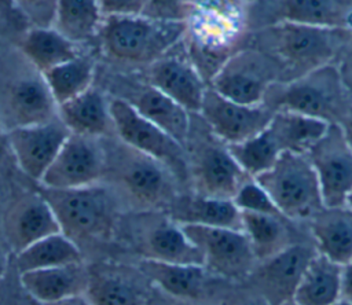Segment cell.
I'll return each instance as SVG.
<instances>
[{
  "label": "cell",
  "mask_w": 352,
  "mask_h": 305,
  "mask_svg": "<svg viewBox=\"0 0 352 305\" xmlns=\"http://www.w3.org/2000/svg\"><path fill=\"white\" fill-rule=\"evenodd\" d=\"M188 172L197 194L221 199H232L238 188L250 179L234 159L228 146L213 133L195 147Z\"/></svg>",
  "instance_id": "obj_13"
},
{
  "label": "cell",
  "mask_w": 352,
  "mask_h": 305,
  "mask_svg": "<svg viewBox=\"0 0 352 305\" xmlns=\"http://www.w3.org/2000/svg\"><path fill=\"white\" fill-rule=\"evenodd\" d=\"M307 155L316 172L324 206L345 205L352 190V148L340 125L329 124Z\"/></svg>",
  "instance_id": "obj_14"
},
{
  "label": "cell",
  "mask_w": 352,
  "mask_h": 305,
  "mask_svg": "<svg viewBox=\"0 0 352 305\" xmlns=\"http://www.w3.org/2000/svg\"><path fill=\"white\" fill-rule=\"evenodd\" d=\"M138 269L164 293L187 301H197L202 297L209 275L204 265L172 264L150 258H142Z\"/></svg>",
  "instance_id": "obj_26"
},
{
  "label": "cell",
  "mask_w": 352,
  "mask_h": 305,
  "mask_svg": "<svg viewBox=\"0 0 352 305\" xmlns=\"http://www.w3.org/2000/svg\"><path fill=\"white\" fill-rule=\"evenodd\" d=\"M51 206L60 232L76 242L110 240L118 220V202L111 188L100 183L55 190L38 188Z\"/></svg>",
  "instance_id": "obj_3"
},
{
  "label": "cell",
  "mask_w": 352,
  "mask_h": 305,
  "mask_svg": "<svg viewBox=\"0 0 352 305\" xmlns=\"http://www.w3.org/2000/svg\"><path fill=\"white\" fill-rule=\"evenodd\" d=\"M253 179L279 212L294 223H308L324 207L319 180L307 154L283 152L272 168Z\"/></svg>",
  "instance_id": "obj_6"
},
{
  "label": "cell",
  "mask_w": 352,
  "mask_h": 305,
  "mask_svg": "<svg viewBox=\"0 0 352 305\" xmlns=\"http://www.w3.org/2000/svg\"><path fill=\"white\" fill-rule=\"evenodd\" d=\"M129 87L128 92L117 98L128 102L139 114L186 147L191 131L190 113L150 82Z\"/></svg>",
  "instance_id": "obj_22"
},
{
  "label": "cell",
  "mask_w": 352,
  "mask_h": 305,
  "mask_svg": "<svg viewBox=\"0 0 352 305\" xmlns=\"http://www.w3.org/2000/svg\"><path fill=\"white\" fill-rule=\"evenodd\" d=\"M242 231L246 234L257 262L264 261L289 246L302 242L294 238L296 224L283 214L241 212Z\"/></svg>",
  "instance_id": "obj_29"
},
{
  "label": "cell",
  "mask_w": 352,
  "mask_h": 305,
  "mask_svg": "<svg viewBox=\"0 0 352 305\" xmlns=\"http://www.w3.org/2000/svg\"><path fill=\"white\" fill-rule=\"evenodd\" d=\"M334 305H352L351 302H348V301H344V300H340V301H337Z\"/></svg>",
  "instance_id": "obj_49"
},
{
  "label": "cell",
  "mask_w": 352,
  "mask_h": 305,
  "mask_svg": "<svg viewBox=\"0 0 352 305\" xmlns=\"http://www.w3.org/2000/svg\"><path fill=\"white\" fill-rule=\"evenodd\" d=\"M88 265L84 262L19 273L25 291L40 304L84 295L88 287Z\"/></svg>",
  "instance_id": "obj_23"
},
{
  "label": "cell",
  "mask_w": 352,
  "mask_h": 305,
  "mask_svg": "<svg viewBox=\"0 0 352 305\" xmlns=\"http://www.w3.org/2000/svg\"><path fill=\"white\" fill-rule=\"evenodd\" d=\"M106 158L100 139L70 133L38 184L66 190L100 183L106 173Z\"/></svg>",
  "instance_id": "obj_11"
},
{
  "label": "cell",
  "mask_w": 352,
  "mask_h": 305,
  "mask_svg": "<svg viewBox=\"0 0 352 305\" xmlns=\"http://www.w3.org/2000/svg\"><path fill=\"white\" fill-rule=\"evenodd\" d=\"M58 118L73 135L102 139L114 132L110 98L94 85L59 104Z\"/></svg>",
  "instance_id": "obj_24"
},
{
  "label": "cell",
  "mask_w": 352,
  "mask_h": 305,
  "mask_svg": "<svg viewBox=\"0 0 352 305\" xmlns=\"http://www.w3.org/2000/svg\"><path fill=\"white\" fill-rule=\"evenodd\" d=\"M276 136L283 152L307 154L323 136L329 124L289 110L274 111L268 124Z\"/></svg>",
  "instance_id": "obj_32"
},
{
  "label": "cell",
  "mask_w": 352,
  "mask_h": 305,
  "mask_svg": "<svg viewBox=\"0 0 352 305\" xmlns=\"http://www.w3.org/2000/svg\"><path fill=\"white\" fill-rule=\"evenodd\" d=\"M0 11L4 12V14H7V15L15 14L16 16L22 18V16L18 14V11L15 10V7H14V4H12L11 0H0Z\"/></svg>",
  "instance_id": "obj_46"
},
{
  "label": "cell",
  "mask_w": 352,
  "mask_h": 305,
  "mask_svg": "<svg viewBox=\"0 0 352 305\" xmlns=\"http://www.w3.org/2000/svg\"><path fill=\"white\" fill-rule=\"evenodd\" d=\"M41 305H91L88 298L84 295H76V297H70L66 300H60L56 302H50V304H41Z\"/></svg>",
  "instance_id": "obj_45"
},
{
  "label": "cell",
  "mask_w": 352,
  "mask_h": 305,
  "mask_svg": "<svg viewBox=\"0 0 352 305\" xmlns=\"http://www.w3.org/2000/svg\"><path fill=\"white\" fill-rule=\"evenodd\" d=\"M184 36V21H158L142 14L104 16L98 34L107 58L146 65L166 55Z\"/></svg>",
  "instance_id": "obj_4"
},
{
  "label": "cell",
  "mask_w": 352,
  "mask_h": 305,
  "mask_svg": "<svg viewBox=\"0 0 352 305\" xmlns=\"http://www.w3.org/2000/svg\"><path fill=\"white\" fill-rule=\"evenodd\" d=\"M252 32L278 22H293L352 32V0H261L250 4Z\"/></svg>",
  "instance_id": "obj_12"
},
{
  "label": "cell",
  "mask_w": 352,
  "mask_h": 305,
  "mask_svg": "<svg viewBox=\"0 0 352 305\" xmlns=\"http://www.w3.org/2000/svg\"><path fill=\"white\" fill-rule=\"evenodd\" d=\"M275 82H285L279 63L267 52L246 45L219 67L209 85L230 100L256 106L263 104L265 92Z\"/></svg>",
  "instance_id": "obj_8"
},
{
  "label": "cell",
  "mask_w": 352,
  "mask_h": 305,
  "mask_svg": "<svg viewBox=\"0 0 352 305\" xmlns=\"http://www.w3.org/2000/svg\"><path fill=\"white\" fill-rule=\"evenodd\" d=\"M84 262L80 246L62 232L48 235L16 254L19 273Z\"/></svg>",
  "instance_id": "obj_33"
},
{
  "label": "cell",
  "mask_w": 352,
  "mask_h": 305,
  "mask_svg": "<svg viewBox=\"0 0 352 305\" xmlns=\"http://www.w3.org/2000/svg\"><path fill=\"white\" fill-rule=\"evenodd\" d=\"M85 297L91 305H144L147 293L138 269L113 264L88 265Z\"/></svg>",
  "instance_id": "obj_21"
},
{
  "label": "cell",
  "mask_w": 352,
  "mask_h": 305,
  "mask_svg": "<svg viewBox=\"0 0 352 305\" xmlns=\"http://www.w3.org/2000/svg\"><path fill=\"white\" fill-rule=\"evenodd\" d=\"M18 14L30 26H54L58 0H11Z\"/></svg>",
  "instance_id": "obj_38"
},
{
  "label": "cell",
  "mask_w": 352,
  "mask_h": 305,
  "mask_svg": "<svg viewBox=\"0 0 352 305\" xmlns=\"http://www.w3.org/2000/svg\"><path fill=\"white\" fill-rule=\"evenodd\" d=\"M110 113L120 142L157 159L179 180H186L190 176L184 146L170 135L144 118L121 98H110Z\"/></svg>",
  "instance_id": "obj_9"
},
{
  "label": "cell",
  "mask_w": 352,
  "mask_h": 305,
  "mask_svg": "<svg viewBox=\"0 0 352 305\" xmlns=\"http://www.w3.org/2000/svg\"><path fill=\"white\" fill-rule=\"evenodd\" d=\"M249 15L246 0H187L184 38L191 62L208 84L232 54L249 44Z\"/></svg>",
  "instance_id": "obj_1"
},
{
  "label": "cell",
  "mask_w": 352,
  "mask_h": 305,
  "mask_svg": "<svg viewBox=\"0 0 352 305\" xmlns=\"http://www.w3.org/2000/svg\"><path fill=\"white\" fill-rule=\"evenodd\" d=\"M182 228L199 249L204 267L212 275L228 280H243L257 265L253 247L242 229L190 224Z\"/></svg>",
  "instance_id": "obj_10"
},
{
  "label": "cell",
  "mask_w": 352,
  "mask_h": 305,
  "mask_svg": "<svg viewBox=\"0 0 352 305\" xmlns=\"http://www.w3.org/2000/svg\"><path fill=\"white\" fill-rule=\"evenodd\" d=\"M58 117V104L43 76L21 78L11 84L0 104V124L8 131L48 122Z\"/></svg>",
  "instance_id": "obj_18"
},
{
  "label": "cell",
  "mask_w": 352,
  "mask_h": 305,
  "mask_svg": "<svg viewBox=\"0 0 352 305\" xmlns=\"http://www.w3.org/2000/svg\"><path fill=\"white\" fill-rule=\"evenodd\" d=\"M336 65H337V69L340 71V76H341L344 84L352 92V40L342 49Z\"/></svg>",
  "instance_id": "obj_41"
},
{
  "label": "cell",
  "mask_w": 352,
  "mask_h": 305,
  "mask_svg": "<svg viewBox=\"0 0 352 305\" xmlns=\"http://www.w3.org/2000/svg\"><path fill=\"white\" fill-rule=\"evenodd\" d=\"M232 202L241 212L282 214L267 191L253 179H248L235 192Z\"/></svg>",
  "instance_id": "obj_37"
},
{
  "label": "cell",
  "mask_w": 352,
  "mask_h": 305,
  "mask_svg": "<svg viewBox=\"0 0 352 305\" xmlns=\"http://www.w3.org/2000/svg\"><path fill=\"white\" fill-rule=\"evenodd\" d=\"M345 205H348L351 209H352V190H351V192L348 194V196H346V202H345Z\"/></svg>",
  "instance_id": "obj_48"
},
{
  "label": "cell",
  "mask_w": 352,
  "mask_h": 305,
  "mask_svg": "<svg viewBox=\"0 0 352 305\" xmlns=\"http://www.w3.org/2000/svg\"><path fill=\"white\" fill-rule=\"evenodd\" d=\"M249 4H254V3H257V1H261V0H246Z\"/></svg>",
  "instance_id": "obj_51"
},
{
  "label": "cell",
  "mask_w": 352,
  "mask_h": 305,
  "mask_svg": "<svg viewBox=\"0 0 352 305\" xmlns=\"http://www.w3.org/2000/svg\"><path fill=\"white\" fill-rule=\"evenodd\" d=\"M142 15L158 21L182 22L187 15V0H144Z\"/></svg>",
  "instance_id": "obj_39"
},
{
  "label": "cell",
  "mask_w": 352,
  "mask_h": 305,
  "mask_svg": "<svg viewBox=\"0 0 352 305\" xmlns=\"http://www.w3.org/2000/svg\"><path fill=\"white\" fill-rule=\"evenodd\" d=\"M1 234L11 251L18 254L32 243L60 232L58 220L40 192L19 196L3 217Z\"/></svg>",
  "instance_id": "obj_19"
},
{
  "label": "cell",
  "mask_w": 352,
  "mask_h": 305,
  "mask_svg": "<svg viewBox=\"0 0 352 305\" xmlns=\"http://www.w3.org/2000/svg\"><path fill=\"white\" fill-rule=\"evenodd\" d=\"M147 82L179 103L188 113H199L209 84L190 58L164 55L147 70Z\"/></svg>",
  "instance_id": "obj_20"
},
{
  "label": "cell",
  "mask_w": 352,
  "mask_h": 305,
  "mask_svg": "<svg viewBox=\"0 0 352 305\" xmlns=\"http://www.w3.org/2000/svg\"><path fill=\"white\" fill-rule=\"evenodd\" d=\"M227 146L234 159L250 177H256L272 168L283 154L276 136L268 125L256 136L245 142Z\"/></svg>",
  "instance_id": "obj_36"
},
{
  "label": "cell",
  "mask_w": 352,
  "mask_h": 305,
  "mask_svg": "<svg viewBox=\"0 0 352 305\" xmlns=\"http://www.w3.org/2000/svg\"><path fill=\"white\" fill-rule=\"evenodd\" d=\"M282 305H298L294 300H289V301H286V302H283Z\"/></svg>",
  "instance_id": "obj_50"
},
{
  "label": "cell",
  "mask_w": 352,
  "mask_h": 305,
  "mask_svg": "<svg viewBox=\"0 0 352 305\" xmlns=\"http://www.w3.org/2000/svg\"><path fill=\"white\" fill-rule=\"evenodd\" d=\"M314 243L297 242L280 253L257 262L248 279H252L258 295L270 305H282L293 300L297 284L316 254Z\"/></svg>",
  "instance_id": "obj_16"
},
{
  "label": "cell",
  "mask_w": 352,
  "mask_h": 305,
  "mask_svg": "<svg viewBox=\"0 0 352 305\" xmlns=\"http://www.w3.org/2000/svg\"><path fill=\"white\" fill-rule=\"evenodd\" d=\"M4 135L19 169L40 183L70 132L56 117L44 124L8 131Z\"/></svg>",
  "instance_id": "obj_17"
},
{
  "label": "cell",
  "mask_w": 352,
  "mask_h": 305,
  "mask_svg": "<svg viewBox=\"0 0 352 305\" xmlns=\"http://www.w3.org/2000/svg\"><path fill=\"white\" fill-rule=\"evenodd\" d=\"M106 174H111L120 188L138 206L155 209L172 205L175 187L172 172L157 159L120 142L106 148Z\"/></svg>",
  "instance_id": "obj_7"
},
{
  "label": "cell",
  "mask_w": 352,
  "mask_h": 305,
  "mask_svg": "<svg viewBox=\"0 0 352 305\" xmlns=\"http://www.w3.org/2000/svg\"><path fill=\"white\" fill-rule=\"evenodd\" d=\"M341 300L352 304V258L341 265Z\"/></svg>",
  "instance_id": "obj_42"
},
{
  "label": "cell",
  "mask_w": 352,
  "mask_h": 305,
  "mask_svg": "<svg viewBox=\"0 0 352 305\" xmlns=\"http://www.w3.org/2000/svg\"><path fill=\"white\" fill-rule=\"evenodd\" d=\"M263 104L272 111L289 110L327 124H340L352 104V92L344 84L337 65L330 63L294 80L272 84Z\"/></svg>",
  "instance_id": "obj_5"
},
{
  "label": "cell",
  "mask_w": 352,
  "mask_h": 305,
  "mask_svg": "<svg viewBox=\"0 0 352 305\" xmlns=\"http://www.w3.org/2000/svg\"><path fill=\"white\" fill-rule=\"evenodd\" d=\"M316 251L342 265L352 258V209L324 206L308 223Z\"/></svg>",
  "instance_id": "obj_25"
},
{
  "label": "cell",
  "mask_w": 352,
  "mask_h": 305,
  "mask_svg": "<svg viewBox=\"0 0 352 305\" xmlns=\"http://www.w3.org/2000/svg\"><path fill=\"white\" fill-rule=\"evenodd\" d=\"M238 305H270L264 298H261L260 295L257 298H253V300H246V301H242L239 302Z\"/></svg>",
  "instance_id": "obj_47"
},
{
  "label": "cell",
  "mask_w": 352,
  "mask_h": 305,
  "mask_svg": "<svg viewBox=\"0 0 352 305\" xmlns=\"http://www.w3.org/2000/svg\"><path fill=\"white\" fill-rule=\"evenodd\" d=\"M104 16L142 14L144 0H98Z\"/></svg>",
  "instance_id": "obj_40"
},
{
  "label": "cell",
  "mask_w": 352,
  "mask_h": 305,
  "mask_svg": "<svg viewBox=\"0 0 352 305\" xmlns=\"http://www.w3.org/2000/svg\"><path fill=\"white\" fill-rule=\"evenodd\" d=\"M21 49L40 74L81 54L78 44L73 43L54 26H32L21 40Z\"/></svg>",
  "instance_id": "obj_31"
},
{
  "label": "cell",
  "mask_w": 352,
  "mask_h": 305,
  "mask_svg": "<svg viewBox=\"0 0 352 305\" xmlns=\"http://www.w3.org/2000/svg\"><path fill=\"white\" fill-rule=\"evenodd\" d=\"M293 300L298 305H334L341 300V265L316 253L307 265Z\"/></svg>",
  "instance_id": "obj_30"
},
{
  "label": "cell",
  "mask_w": 352,
  "mask_h": 305,
  "mask_svg": "<svg viewBox=\"0 0 352 305\" xmlns=\"http://www.w3.org/2000/svg\"><path fill=\"white\" fill-rule=\"evenodd\" d=\"M56 104H62L92 87L95 77L94 60L80 54L44 74H41Z\"/></svg>",
  "instance_id": "obj_35"
},
{
  "label": "cell",
  "mask_w": 352,
  "mask_h": 305,
  "mask_svg": "<svg viewBox=\"0 0 352 305\" xmlns=\"http://www.w3.org/2000/svg\"><path fill=\"white\" fill-rule=\"evenodd\" d=\"M103 19L98 0H58L54 27L80 44L99 34Z\"/></svg>",
  "instance_id": "obj_34"
},
{
  "label": "cell",
  "mask_w": 352,
  "mask_h": 305,
  "mask_svg": "<svg viewBox=\"0 0 352 305\" xmlns=\"http://www.w3.org/2000/svg\"><path fill=\"white\" fill-rule=\"evenodd\" d=\"M170 207V218L180 225L190 224L242 229L241 210L232 199L212 198L194 192L192 195L176 196Z\"/></svg>",
  "instance_id": "obj_27"
},
{
  "label": "cell",
  "mask_w": 352,
  "mask_h": 305,
  "mask_svg": "<svg viewBox=\"0 0 352 305\" xmlns=\"http://www.w3.org/2000/svg\"><path fill=\"white\" fill-rule=\"evenodd\" d=\"M337 125H340L346 143L352 148V104L348 109V111L345 113V115L342 117V120L340 121V124H337Z\"/></svg>",
  "instance_id": "obj_44"
},
{
  "label": "cell",
  "mask_w": 352,
  "mask_h": 305,
  "mask_svg": "<svg viewBox=\"0 0 352 305\" xmlns=\"http://www.w3.org/2000/svg\"><path fill=\"white\" fill-rule=\"evenodd\" d=\"M140 253L142 258L162 262L204 265L199 249L172 218H164L151 225L140 245Z\"/></svg>",
  "instance_id": "obj_28"
},
{
  "label": "cell",
  "mask_w": 352,
  "mask_h": 305,
  "mask_svg": "<svg viewBox=\"0 0 352 305\" xmlns=\"http://www.w3.org/2000/svg\"><path fill=\"white\" fill-rule=\"evenodd\" d=\"M198 114L217 139L236 144L265 129L274 111L265 104L248 106L230 100L209 85Z\"/></svg>",
  "instance_id": "obj_15"
},
{
  "label": "cell",
  "mask_w": 352,
  "mask_h": 305,
  "mask_svg": "<svg viewBox=\"0 0 352 305\" xmlns=\"http://www.w3.org/2000/svg\"><path fill=\"white\" fill-rule=\"evenodd\" d=\"M352 32L293 22H278L252 32L248 45L271 55L282 67L285 82L336 63Z\"/></svg>",
  "instance_id": "obj_2"
},
{
  "label": "cell",
  "mask_w": 352,
  "mask_h": 305,
  "mask_svg": "<svg viewBox=\"0 0 352 305\" xmlns=\"http://www.w3.org/2000/svg\"><path fill=\"white\" fill-rule=\"evenodd\" d=\"M10 253L11 249L7 245L1 231H0V280L4 278L7 268H8V261H10Z\"/></svg>",
  "instance_id": "obj_43"
}]
</instances>
